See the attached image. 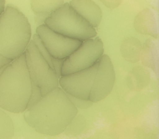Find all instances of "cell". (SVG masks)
I'll return each mask as SVG.
<instances>
[{"instance_id": "1", "label": "cell", "mask_w": 159, "mask_h": 139, "mask_svg": "<svg viewBox=\"0 0 159 139\" xmlns=\"http://www.w3.org/2000/svg\"><path fill=\"white\" fill-rule=\"evenodd\" d=\"M77 113L78 108L58 86L28 107L24 118L37 132L55 136L66 129Z\"/></svg>"}, {"instance_id": "2", "label": "cell", "mask_w": 159, "mask_h": 139, "mask_svg": "<svg viewBox=\"0 0 159 139\" xmlns=\"http://www.w3.org/2000/svg\"><path fill=\"white\" fill-rule=\"evenodd\" d=\"M32 82L24 52L4 67L0 74V107L19 113L27 108Z\"/></svg>"}, {"instance_id": "3", "label": "cell", "mask_w": 159, "mask_h": 139, "mask_svg": "<svg viewBox=\"0 0 159 139\" xmlns=\"http://www.w3.org/2000/svg\"><path fill=\"white\" fill-rule=\"evenodd\" d=\"M31 40V27L17 8L7 6L0 14V55L11 60L22 54Z\"/></svg>"}, {"instance_id": "4", "label": "cell", "mask_w": 159, "mask_h": 139, "mask_svg": "<svg viewBox=\"0 0 159 139\" xmlns=\"http://www.w3.org/2000/svg\"><path fill=\"white\" fill-rule=\"evenodd\" d=\"M44 24L58 33L83 41L97 35L95 28L78 14L69 2L63 3L52 12Z\"/></svg>"}, {"instance_id": "5", "label": "cell", "mask_w": 159, "mask_h": 139, "mask_svg": "<svg viewBox=\"0 0 159 139\" xmlns=\"http://www.w3.org/2000/svg\"><path fill=\"white\" fill-rule=\"evenodd\" d=\"M24 55L32 85L38 87L42 96L59 86V78L39 51L35 42L30 41Z\"/></svg>"}, {"instance_id": "6", "label": "cell", "mask_w": 159, "mask_h": 139, "mask_svg": "<svg viewBox=\"0 0 159 139\" xmlns=\"http://www.w3.org/2000/svg\"><path fill=\"white\" fill-rule=\"evenodd\" d=\"M103 52V43L99 37L83 41L76 50L65 59L61 69V75L93 66L98 62Z\"/></svg>"}, {"instance_id": "7", "label": "cell", "mask_w": 159, "mask_h": 139, "mask_svg": "<svg viewBox=\"0 0 159 139\" xmlns=\"http://www.w3.org/2000/svg\"><path fill=\"white\" fill-rule=\"evenodd\" d=\"M36 34L50 54L56 59H66L83 42V41L72 39L58 33L45 24L37 26Z\"/></svg>"}, {"instance_id": "8", "label": "cell", "mask_w": 159, "mask_h": 139, "mask_svg": "<svg viewBox=\"0 0 159 139\" xmlns=\"http://www.w3.org/2000/svg\"><path fill=\"white\" fill-rule=\"evenodd\" d=\"M98 66V62L88 69L61 75L58 80L60 87L66 93L89 100Z\"/></svg>"}, {"instance_id": "9", "label": "cell", "mask_w": 159, "mask_h": 139, "mask_svg": "<svg viewBox=\"0 0 159 139\" xmlns=\"http://www.w3.org/2000/svg\"><path fill=\"white\" fill-rule=\"evenodd\" d=\"M116 74L110 57L102 54L98 60V66L90 92L89 100L93 103L106 98L114 87Z\"/></svg>"}, {"instance_id": "10", "label": "cell", "mask_w": 159, "mask_h": 139, "mask_svg": "<svg viewBox=\"0 0 159 139\" xmlns=\"http://www.w3.org/2000/svg\"><path fill=\"white\" fill-rule=\"evenodd\" d=\"M70 5L92 27H97L102 19V11L92 0H71Z\"/></svg>"}, {"instance_id": "11", "label": "cell", "mask_w": 159, "mask_h": 139, "mask_svg": "<svg viewBox=\"0 0 159 139\" xmlns=\"http://www.w3.org/2000/svg\"><path fill=\"white\" fill-rule=\"evenodd\" d=\"M134 26L139 33L157 37V29L154 14L149 9H143L136 16Z\"/></svg>"}, {"instance_id": "12", "label": "cell", "mask_w": 159, "mask_h": 139, "mask_svg": "<svg viewBox=\"0 0 159 139\" xmlns=\"http://www.w3.org/2000/svg\"><path fill=\"white\" fill-rule=\"evenodd\" d=\"M141 49L140 42L137 39L132 37H127L124 40L120 47L123 57L131 62L139 61Z\"/></svg>"}, {"instance_id": "13", "label": "cell", "mask_w": 159, "mask_h": 139, "mask_svg": "<svg viewBox=\"0 0 159 139\" xmlns=\"http://www.w3.org/2000/svg\"><path fill=\"white\" fill-rule=\"evenodd\" d=\"M64 3L63 0H30V6L34 13L51 14Z\"/></svg>"}, {"instance_id": "14", "label": "cell", "mask_w": 159, "mask_h": 139, "mask_svg": "<svg viewBox=\"0 0 159 139\" xmlns=\"http://www.w3.org/2000/svg\"><path fill=\"white\" fill-rule=\"evenodd\" d=\"M14 135V127L11 118L0 109V139L11 138Z\"/></svg>"}, {"instance_id": "15", "label": "cell", "mask_w": 159, "mask_h": 139, "mask_svg": "<svg viewBox=\"0 0 159 139\" xmlns=\"http://www.w3.org/2000/svg\"><path fill=\"white\" fill-rule=\"evenodd\" d=\"M32 40L34 41V42H35L39 51L40 52V53L42 54V55L43 56V57L46 60V61L48 62V64H49V65L52 68H53V64L52 62L54 59V57H53L50 53L48 52V50H47V49L45 47V46H43V43L42 42L40 39L39 38V37L38 36V35L37 34H34L33 36V38ZM54 70V69H53Z\"/></svg>"}, {"instance_id": "16", "label": "cell", "mask_w": 159, "mask_h": 139, "mask_svg": "<svg viewBox=\"0 0 159 139\" xmlns=\"http://www.w3.org/2000/svg\"><path fill=\"white\" fill-rule=\"evenodd\" d=\"M68 97L72 102V103L77 108L80 109H85L90 107L93 105V102L89 100L83 99L81 98H78L68 93H66Z\"/></svg>"}, {"instance_id": "17", "label": "cell", "mask_w": 159, "mask_h": 139, "mask_svg": "<svg viewBox=\"0 0 159 139\" xmlns=\"http://www.w3.org/2000/svg\"><path fill=\"white\" fill-rule=\"evenodd\" d=\"M102 4L110 9H114L117 7L121 3L122 0H99Z\"/></svg>"}, {"instance_id": "18", "label": "cell", "mask_w": 159, "mask_h": 139, "mask_svg": "<svg viewBox=\"0 0 159 139\" xmlns=\"http://www.w3.org/2000/svg\"><path fill=\"white\" fill-rule=\"evenodd\" d=\"M50 16V14L45 13V12H38L35 13V23L37 25H41L42 24H44V22L45 19Z\"/></svg>"}, {"instance_id": "19", "label": "cell", "mask_w": 159, "mask_h": 139, "mask_svg": "<svg viewBox=\"0 0 159 139\" xmlns=\"http://www.w3.org/2000/svg\"><path fill=\"white\" fill-rule=\"evenodd\" d=\"M12 60L4 57L3 56H2L1 55H0V69H2V67H5L6 65H7L8 64H9Z\"/></svg>"}, {"instance_id": "20", "label": "cell", "mask_w": 159, "mask_h": 139, "mask_svg": "<svg viewBox=\"0 0 159 139\" xmlns=\"http://www.w3.org/2000/svg\"><path fill=\"white\" fill-rule=\"evenodd\" d=\"M6 0H0V14L4 11L5 9Z\"/></svg>"}, {"instance_id": "21", "label": "cell", "mask_w": 159, "mask_h": 139, "mask_svg": "<svg viewBox=\"0 0 159 139\" xmlns=\"http://www.w3.org/2000/svg\"><path fill=\"white\" fill-rule=\"evenodd\" d=\"M4 67H2V69H0V74L1 73V72H2V70H3V69H4Z\"/></svg>"}]
</instances>
